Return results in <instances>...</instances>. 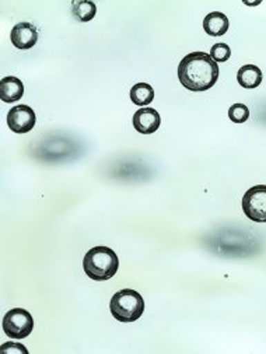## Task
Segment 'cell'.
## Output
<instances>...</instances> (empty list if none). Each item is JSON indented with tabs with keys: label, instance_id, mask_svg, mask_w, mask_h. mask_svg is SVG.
I'll return each mask as SVG.
<instances>
[{
	"label": "cell",
	"instance_id": "6da1fadb",
	"mask_svg": "<svg viewBox=\"0 0 266 354\" xmlns=\"http://www.w3.org/2000/svg\"><path fill=\"white\" fill-rule=\"evenodd\" d=\"M220 71L209 53L192 52L178 65L180 83L191 91H206L216 84Z\"/></svg>",
	"mask_w": 266,
	"mask_h": 354
},
{
	"label": "cell",
	"instance_id": "7a4b0ae2",
	"mask_svg": "<svg viewBox=\"0 0 266 354\" xmlns=\"http://www.w3.org/2000/svg\"><path fill=\"white\" fill-rule=\"evenodd\" d=\"M83 269L91 280H110L120 269V259L108 247H94L86 254L83 259Z\"/></svg>",
	"mask_w": 266,
	"mask_h": 354
},
{
	"label": "cell",
	"instance_id": "3957f363",
	"mask_svg": "<svg viewBox=\"0 0 266 354\" xmlns=\"http://www.w3.org/2000/svg\"><path fill=\"white\" fill-rule=\"evenodd\" d=\"M113 317L120 322H135L144 313V301L140 294L132 288L117 291L110 303Z\"/></svg>",
	"mask_w": 266,
	"mask_h": 354
},
{
	"label": "cell",
	"instance_id": "277c9868",
	"mask_svg": "<svg viewBox=\"0 0 266 354\" xmlns=\"http://www.w3.org/2000/svg\"><path fill=\"white\" fill-rule=\"evenodd\" d=\"M2 328L12 339H26L34 329V319L27 310L13 308L3 317Z\"/></svg>",
	"mask_w": 266,
	"mask_h": 354
},
{
	"label": "cell",
	"instance_id": "5b68a950",
	"mask_svg": "<svg viewBox=\"0 0 266 354\" xmlns=\"http://www.w3.org/2000/svg\"><path fill=\"white\" fill-rule=\"evenodd\" d=\"M243 210L249 220L266 223V185H255L244 194Z\"/></svg>",
	"mask_w": 266,
	"mask_h": 354
},
{
	"label": "cell",
	"instance_id": "8992f818",
	"mask_svg": "<svg viewBox=\"0 0 266 354\" xmlns=\"http://www.w3.org/2000/svg\"><path fill=\"white\" fill-rule=\"evenodd\" d=\"M35 112L28 105H16L8 113L9 129L15 133H28L35 127Z\"/></svg>",
	"mask_w": 266,
	"mask_h": 354
},
{
	"label": "cell",
	"instance_id": "52a82bcc",
	"mask_svg": "<svg viewBox=\"0 0 266 354\" xmlns=\"http://www.w3.org/2000/svg\"><path fill=\"white\" fill-rule=\"evenodd\" d=\"M162 124V118L154 108H140L133 115V128L143 135L154 133Z\"/></svg>",
	"mask_w": 266,
	"mask_h": 354
},
{
	"label": "cell",
	"instance_id": "ba28073f",
	"mask_svg": "<svg viewBox=\"0 0 266 354\" xmlns=\"http://www.w3.org/2000/svg\"><path fill=\"white\" fill-rule=\"evenodd\" d=\"M10 39L17 49H31L38 41V31L31 23H19L13 27Z\"/></svg>",
	"mask_w": 266,
	"mask_h": 354
},
{
	"label": "cell",
	"instance_id": "9c48e42d",
	"mask_svg": "<svg viewBox=\"0 0 266 354\" xmlns=\"http://www.w3.org/2000/svg\"><path fill=\"white\" fill-rule=\"evenodd\" d=\"M24 95V84L15 76H8L0 82V98L3 102L12 104Z\"/></svg>",
	"mask_w": 266,
	"mask_h": 354
},
{
	"label": "cell",
	"instance_id": "30bf717a",
	"mask_svg": "<svg viewBox=\"0 0 266 354\" xmlns=\"http://www.w3.org/2000/svg\"><path fill=\"white\" fill-rule=\"evenodd\" d=\"M230 23L226 15L220 12H211L203 20V30L210 37H222L229 31Z\"/></svg>",
	"mask_w": 266,
	"mask_h": 354
},
{
	"label": "cell",
	"instance_id": "8fae6325",
	"mask_svg": "<svg viewBox=\"0 0 266 354\" xmlns=\"http://www.w3.org/2000/svg\"><path fill=\"white\" fill-rule=\"evenodd\" d=\"M262 72L255 65H244L237 73V82L244 88H256L262 83Z\"/></svg>",
	"mask_w": 266,
	"mask_h": 354
},
{
	"label": "cell",
	"instance_id": "7c38bea8",
	"mask_svg": "<svg viewBox=\"0 0 266 354\" xmlns=\"http://www.w3.org/2000/svg\"><path fill=\"white\" fill-rule=\"evenodd\" d=\"M131 100L137 106H146L154 100V88L147 83H137L131 90Z\"/></svg>",
	"mask_w": 266,
	"mask_h": 354
},
{
	"label": "cell",
	"instance_id": "4fadbf2b",
	"mask_svg": "<svg viewBox=\"0 0 266 354\" xmlns=\"http://www.w3.org/2000/svg\"><path fill=\"white\" fill-rule=\"evenodd\" d=\"M72 13L79 21L87 23L95 17L97 6L91 0H80V2H75L72 5Z\"/></svg>",
	"mask_w": 266,
	"mask_h": 354
},
{
	"label": "cell",
	"instance_id": "5bb4252c",
	"mask_svg": "<svg viewBox=\"0 0 266 354\" xmlns=\"http://www.w3.org/2000/svg\"><path fill=\"white\" fill-rule=\"evenodd\" d=\"M231 56V48L227 44H215L210 49V57L216 64L227 62Z\"/></svg>",
	"mask_w": 266,
	"mask_h": 354
},
{
	"label": "cell",
	"instance_id": "9a60e30c",
	"mask_svg": "<svg viewBox=\"0 0 266 354\" xmlns=\"http://www.w3.org/2000/svg\"><path fill=\"white\" fill-rule=\"evenodd\" d=\"M229 118L234 124H244L249 118V109L244 104H234L229 109Z\"/></svg>",
	"mask_w": 266,
	"mask_h": 354
},
{
	"label": "cell",
	"instance_id": "2e32d148",
	"mask_svg": "<svg viewBox=\"0 0 266 354\" xmlns=\"http://www.w3.org/2000/svg\"><path fill=\"white\" fill-rule=\"evenodd\" d=\"M2 351H3V353H9V354H17V353H24V354H27V353H28V350H27L23 344H20V343H12V342L3 343V344H2Z\"/></svg>",
	"mask_w": 266,
	"mask_h": 354
}]
</instances>
